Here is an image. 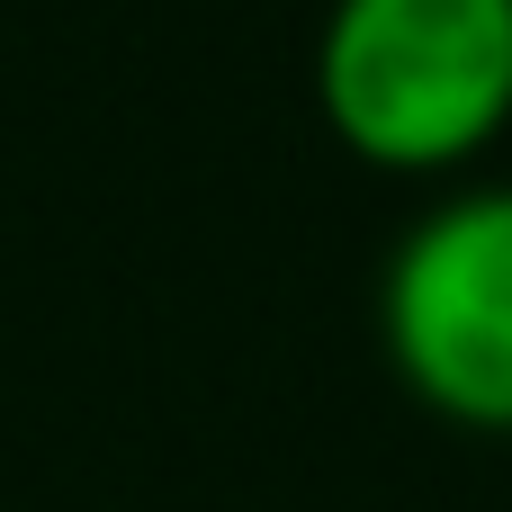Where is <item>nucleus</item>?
<instances>
[{
    "mask_svg": "<svg viewBox=\"0 0 512 512\" xmlns=\"http://www.w3.org/2000/svg\"><path fill=\"white\" fill-rule=\"evenodd\" d=\"M315 108L369 171H459L512 126V0H324Z\"/></svg>",
    "mask_w": 512,
    "mask_h": 512,
    "instance_id": "f257e3e1",
    "label": "nucleus"
},
{
    "mask_svg": "<svg viewBox=\"0 0 512 512\" xmlns=\"http://www.w3.org/2000/svg\"><path fill=\"white\" fill-rule=\"evenodd\" d=\"M378 342L414 405L459 432H512V189H459L378 279Z\"/></svg>",
    "mask_w": 512,
    "mask_h": 512,
    "instance_id": "f03ea898",
    "label": "nucleus"
}]
</instances>
